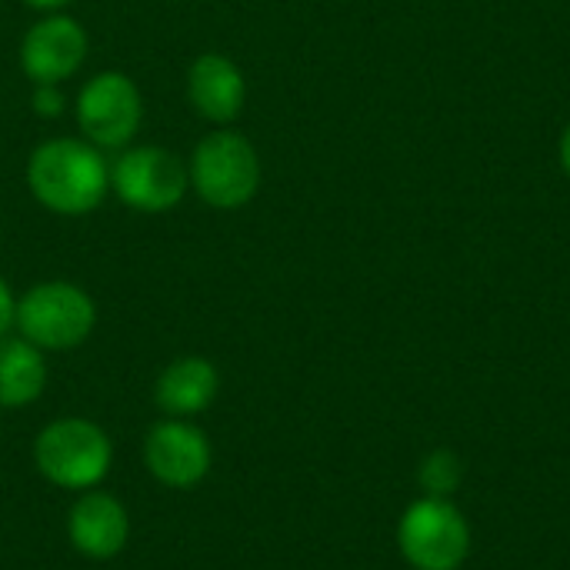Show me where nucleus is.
Instances as JSON below:
<instances>
[{"label":"nucleus","mask_w":570,"mask_h":570,"mask_svg":"<svg viewBox=\"0 0 570 570\" xmlns=\"http://www.w3.org/2000/svg\"><path fill=\"white\" fill-rule=\"evenodd\" d=\"M27 187L47 210L80 217L107 197L110 170L94 144L57 137L40 144L27 160Z\"/></svg>","instance_id":"nucleus-1"},{"label":"nucleus","mask_w":570,"mask_h":570,"mask_svg":"<svg viewBox=\"0 0 570 570\" xmlns=\"http://www.w3.org/2000/svg\"><path fill=\"white\" fill-rule=\"evenodd\" d=\"M190 184L204 204L217 210L244 207L261 187V157L237 130L204 137L190 157Z\"/></svg>","instance_id":"nucleus-2"},{"label":"nucleus","mask_w":570,"mask_h":570,"mask_svg":"<svg viewBox=\"0 0 570 570\" xmlns=\"http://www.w3.org/2000/svg\"><path fill=\"white\" fill-rule=\"evenodd\" d=\"M94 321H97L94 301L87 297V291L67 281H47L30 287L17 301V317H13L20 334L40 351H70L83 344L87 334L94 331Z\"/></svg>","instance_id":"nucleus-3"},{"label":"nucleus","mask_w":570,"mask_h":570,"mask_svg":"<svg viewBox=\"0 0 570 570\" xmlns=\"http://www.w3.org/2000/svg\"><path fill=\"white\" fill-rule=\"evenodd\" d=\"M397 544L414 570H458L471 554V528L451 501L424 498L404 511Z\"/></svg>","instance_id":"nucleus-4"},{"label":"nucleus","mask_w":570,"mask_h":570,"mask_svg":"<svg viewBox=\"0 0 570 570\" xmlns=\"http://www.w3.org/2000/svg\"><path fill=\"white\" fill-rule=\"evenodd\" d=\"M110 454L114 451L107 434L80 417L53 421L50 428L40 431L33 448L40 474L57 488H70V491L94 488L107 474Z\"/></svg>","instance_id":"nucleus-5"},{"label":"nucleus","mask_w":570,"mask_h":570,"mask_svg":"<svg viewBox=\"0 0 570 570\" xmlns=\"http://www.w3.org/2000/svg\"><path fill=\"white\" fill-rule=\"evenodd\" d=\"M110 187L127 207L160 214L184 200L187 167L164 147H130L110 167Z\"/></svg>","instance_id":"nucleus-6"},{"label":"nucleus","mask_w":570,"mask_h":570,"mask_svg":"<svg viewBox=\"0 0 570 570\" xmlns=\"http://www.w3.org/2000/svg\"><path fill=\"white\" fill-rule=\"evenodd\" d=\"M144 117V100L137 83L120 73L107 70L83 83L77 97V124L94 147H124L134 140Z\"/></svg>","instance_id":"nucleus-7"},{"label":"nucleus","mask_w":570,"mask_h":570,"mask_svg":"<svg viewBox=\"0 0 570 570\" xmlns=\"http://www.w3.org/2000/svg\"><path fill=\"white\" fill-rule=\"evenodd\" d=\"M87 57V30L63 13L33 23L20 43V67L33 83H60L80 70Z\"/></svg>","instance_id":"nucleus-8"},{"label":"nucleus","mask_w":570,"mask_h":570,"mask_svg":"<svg viewBox=\"0 0 570 570\" xmlns=\"http://www.w3.org/2000/svg\"><path fill=\"white\" fill-rule=\"evenodd\" d=\"M144 458L157 481H164L170 488H190L210 468V444H207L204 431H197L194 424L164 421L147 434Z\"/></svg>","instance_id":"nucleus-9"},{"label":"nucleus","mask_w":570,"mask_h":570,"mask_svg":"<svg viewBox=\"0 0 570 570\" xmlns=\"http://www.w3.org/2000/svg\"><path fill=\"white\" fill-rule=\"evenodd\" d=\"M187 94H190V104L197 107V114L204 120L230 124L244 110L247 83H244L240 67L230 57H224V53H200L190 63Z\"/></svg>","instance_id":"nucleus-10"},{"label":"nucleus","mask_w":570,"mask_h":570,"mask_svg":"<svg viewBox=\"0 0 570 570\" xmlns=\"http://www.w3.org/2000/svg\"><path fill=\"white\" fill-rule=\"evenodd\" d=\"M67 531L80 554L107 561L124 551L130 521H127V511L120 508V501H114L110 494H83L70 508Z\"/></svg>","instance_id":"nucleus-11"},{"label":"nucleus","mask_w":570,"mask_h":570,"mask_svg":"<svg viewBox=\"0 0 570 570\" xmlns=\"http://www.w3.org/2000/svg\"><path fill=\"white\" fill-rule=\"evenodd\" d=\"M217 371L204 357H180L174 361L157 381V404L174 417L200 414L217 397Z\"/></svg>","instance_id":"nucleus-12"},{"label":"nucleus","mask_w":570,"mask_h":570,"mask_svg":"<svg viewBox=\"0 0 570 570\" xmlns=\"http://www.w3.org/2000/svg\"><path fill=\"white\" fill-rule=\"evenodd\" d=\"M47 364L27 337H0V407H23L40 397Z\"/></svg>","instance_id":"nucleus-13"},{"label":"nucleus","mask_w":570,"mask_h":570,"mask_svg":"<svg viewBox=\"0 0 570 570\" xmlns=\"http://www.w3.org/2000/svg\"><path fill=\"white\" fill-rule=\"evenodd\" d=\"M464 481V464L454 451H434L421 464V488L428 498H451Z\"/></svg>","instance_id":"nucleus-14"},{"label":"nucleus","mask_w":570,"mask_h":570,"mask_svg":"<svg viewBox=\"0 0 570 570\" xmlns=\"http://www.w3.org/2000/svg\"><path fill=\"white\" fill-rule=\"evenodd\" d=\"M33 110L40 117H60L63 110V94L57 90V83H37L33 87Z\"/></svg>","instance_id":"nucleus-15"},{"label":"nucleus","mask_w":570,"mask_h":570,"mask_svg":"<svg viewBox=\"0 0 570 570\" xmlns=\"http://www.w3.org/2000/svg\"><path fill=\"white\" fill-rule=\"evenodd\" d=\"M13 317H17V301H13L7 281L0 277V337L13 327Z\"/></svg>","instance_id":"nucleus-16"},{"label":"nucleus","mask_w":570,"mask_h":570,"mask_svg":"<svg viewBox=\"0 0 570 570\" xmlns=\"http://www.w3.org/2000/svg\"><path fill=\"white\" fill-rule=\"evenodd\" d=\"M558 154H561V167H564V174L570 177V124H568V130L561 134V147H558Z\"/></svg>","instance_id":"nucleus-17"},{"label":"nucleus","mask_w":570,"mask_h":570,"mask_svg":"<svg viewBox=\"0 0 570 570\" xmlns=\"http://www.w3.org/2000/svg\"><path fill=\"white\" fill-rule=\"evenodd\" d=\"M27 7H37V10H60V7H67L70 0H23Z\"/></svg>","instance_id":"nucleus-18"}]
</instances>
